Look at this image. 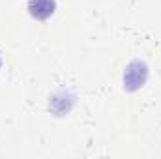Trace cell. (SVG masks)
Wrapping results in <instances>:
<instances>
[{
    "mask_svg": "<svg viewBox=\"0 0 161 159\" xmlns=\"http://www.w3.org/2000/svg\"><path fill=\"white\" fill-rule=\"evenodd\" d=\"M56 9V4L54 0H30L28 2V11L34 19L38 21H45L49 19Z\"/></svg>",
    "mask_w": 161,
    "mask_h": 159,
    "instance_id": "cell-1",
    "label": "cell"
}]
</instances>
